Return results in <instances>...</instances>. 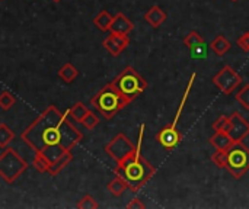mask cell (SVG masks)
Listing matches in <instances>:
<instances>
[{"instance_id":"6da1fadb","label":"cell","mask_w":249,"mask_h":209,"mask_svg":"<svg viewBox=\"0 0 249 209\" xmlns=\"http://www.w3.org/2000/svg\"><path fill=\"white\" fill-rule=\"evenodd\" d=\"M20 140L34 153L51 145H63L66 150H73L83 140V134L67 119L66 113H61L57 106L51 105L22 131Z\"/></svg>"},{"instance_id":"7a4b0ae2","label":"cell","mask_w":249,"mask_h":209,"mask_svg":"<svg viewBox=\"0 0 249 209\" xmlns=\"http://www.w3.org/2000/svg\"><path fill=\"white\" fill-rule=\"evenodd\" d=\"M146 125H140L139 131V140L136 144V151L124 159L123 161L117 163V167L114 169V173L117 176H121L127 183L128 189L133 193H139L142 188L155 176L156 169L142 156V144H143V134H144Z\"/></svg>"},{"instance_id":"3957f363","label":"cell","mask_w":249,"mask_h":209,"mask_svg":"<svg viewBox=\"0 0 249 209\" xmlns=\"http://www.w3.org/2000/svg\"><path fill=\"white\" fill-rule=\"evenodd\" d=\"M131 103L130 99H127L114 84L112 81L104 86L93 97H90V105L105 118L112 119L121 109L128 106Z\"/></svg>"},{"instance_id":"277c9868","label":"cell","mask_w":249,"mask_h":209,"mask_svg":"<svg viewBox=\"0 0 249 209\" xmlns=\"http://www.w3.org/2000/svg\"><path fill=\"white\" fill-rule=\"evenodd\" d=\"M196 79H197V73H193V74H191V79L188 80L187 89H185V92H184V95H182V99H181V102H179L178 111H177V113H175V116H174V121H172L168 127L162 128V129L156 134V141H158L165 150H168V151H172V150L181 143V140H182V135H181V132L178 131V122H179V119H181L182 111H184V108H185L187 99H188V96H190V93H191V89H193V86H194V83H196Z\"/></svg>"},{"instance_id":"5b68a950","label":"cell","mask_w":249,"mask_h":209,"mask_svg":"<svg viewBox=\"0 0 249 209\" xmlns=\"http://www.w3.org/2000/svg\"><path fill=\"white\" fill-rule=\"evenodd\" d=\"M112 84L131 102L139 97L146 89H147V81L144 77H142L139 74V71L136 68H133L131 65L125 67L114 80Z\"/></svg>"},{"instance_id":"8992f818","label":"cell","mask_w":249,"mask_h":209,"mask_svg":"<svg viewBox=\"0 0 249 209\" xmlns=\"http://www.w3.org/2000/svg\"><path fill=\"white\" fill-rule=\"evenodd\" d=\"M28 169V163L15 150L6 147L0 154V177L6 183H15Z\"/></svg>"},{"instance_id":"52a82bcc","label":"cell","mask_w":249,"mask_h":209,"mask_svg":"<svg viewBox=\"0 0 249 209\" xmlns=\"http://www.w3.org/2000/svg\"><path fill=\"white\" fill-rule=\"evenodd\" d=\"M226 170L239 180L249 172V148L244 143H236L228 150Z\"/></svg>"},{"instance_id":"ba28073f","label":"cell","mask_w":249,"mask_h":209,"mask_svg":"<svg viewBox=\"0 0 249 209\" xmlns=\"http://www.w3.org/2000/svg\"><path fill=\"white\" fill-rule=\"evenodd\" d=\"M212 81L214 83V86L226 96L232 95L242 83H244V79L242 76L231 65H225L213 79Z\"/></svg>"},{"instance_id":"9c48e42d","label":"cell","mask_w":249,"mask_h":209,"mask_svg":"<svg viewBox=\"0 0 249 209\" xmlns=\"http://www.w3.org/2000/svg\"><path fill=\"white\" fill-rule=\"evenodd\" d=\"M136 151V145L131 143V140L120 132L117 134L107 145H105V153L108 154V157H111L115 163L123 161L124 159H127L128 156H131Z\"/></svg>"},{"instance_id":"30bf717a","label":"cell","mask_w":249,"mask_h":209,"mask_svg":"<svg viewBox=\"0 0 249 209\" xmlns=\"http://www.w3.org/2000/svg\"><path fill=\"white\" fill-rule=\"evenodd\" d=\"M233 143H242L249 135V122L239 113L233 112L231 115V128L228 131Z\"/></svg>"},{"instance_id":"8fae6325","label":"cell","mask_w":249,"mask_h":209,"mask_svg":"<svg viewBox=\"0 0 249 209\" xmlns=\"http://www.w3.org/2000/svg\"><path fill=\"white\" fill-rule=\"evenodd\" d=\"M102 45L111 55L117 57L130 45V38H128V35L109 32V35L104 39Z\"/></svg>"},{"instance_id":"7c38bea8","label":"cell","mask_w":249,"mask_h":209,"mask_svg":"<svg viewBox=\"0 0 249 209\" xmlns=\"http://www.w3.org/2000/svg\"><path fill=\"white\" fill-rule=\"evenodd\" d=\"M133 29H134V23H133L124 13H117V15L114 16V19H112L109 32L128 35Z\"/></svg>"},{"instance_id":"4fadbf2b","label":"cell","mask_w":249,"mask_h":209,"mask_svg":"<svg viewBox=\"0 0 249 209\" xmlns=\"http://www.w3.org/2000/svg\"><path fill=\"white\" fill-rule=\"evenodd\" d=\"M168 15L160 9V6L155 4L152 6L146 13H144V20L152 26V28H159L165 20H166Z\"/></svg>"},{"instance_id":"5bb4252c","label":"cell","mask_w":249,"mask_h":209,"mask_svg":"<svg viewBox=\"0 0 249 209\" xmlns=\"http://www.w3.org/2000/svg\"><path fill=\"white\" fill-rule=\"evenodd\" d=\"M210 144L217 148V150H229L235 143L233 140L231 138V135L228 132H223V131H216L212 137H210Z\"/></svg>"},{"instance_id":"9a60e30c","label":"cell","mask_w":249,"mask_h":209,"mask_svg":"<svg viewBox=\"0 0 249 209\" xmlns=\"http://www.w3.org/2000/svg\"><path fill=\"white\" fill-rule=\"evenodd\" d=\"M209 48H210L216 55L223 57V55H226V54L231 51L232 44H231V41H229L225 35H217V36L210 42Z\"/></svg>"},{"instance_id":"2e32d148","label":"cell","mask_w":249,"mask_h":209,"mask_svg":"<svg viewBox=\"0 0 249 209\" xmlns=\"http://www.w3.org/2000/svg\"><path fill=\"white\" fill-rule=\"evenodd\" d=\"M71 161H73V153H71V150H70V151L64 153L58 160H55L54 163L50 164L48 173H50L51 176H57V175H58L64 167H67Z\"/></svg>"},{"instance_id":"e0dca14e","label":"cell","mask_w":249,"mask_h":209,"mask_svg":"<svg viewBox=\"0 0 249 209\" xmlns=\"http://www.w3.org/2000/svg\"><path fill=\"white\" fill-rule=\"evenodd\" d=\"M112 19H114V16H112L108 10L104 9V10H101V12L93 17V25H95L99 31L108 32V31L111 29Z\"/></svg>"},{"instance_id":"ac0fdd59","label":"cell","mask_w":249,"mask_h":209,"mask_svg":"<svg viewBox=\"0 0 249 209\" xmlns=\"http://www.w3.org/2000/svg\"><path fill=\"white\" fill-rule=\"evenodd\" d=\"M107 189H108V192H109L112 196L118 198V196H121V195L128 189V183H127L121 176H117V175H115V177L107 185Z\"/></svg>"},{"instance_id":"d6986e66","label":"cell","mask_w":249,"mask_h":209,"mask_svg":"<svg viewBox=\"0 0 249 209\" xmlns=\"http://www.w3.org/2000/svg\"><path fill=\"white\" fill-rule=\"evenodd\" d=\"M57 74H58V77L63 80V81H66V83H73L74 81V79L79 76V70L71 64V63H66L58 71H57Z\"/></svg>"},{"instance_id":"ffe728a7","label":"cell","mask_w":249,"mask_h":209,"mask_svg":"<svg viewBox=\"0 0 249 209\" xmlns=\"http://www.w3.org/2000/svg\"><path fill=\"white\" fill-rule=\"evenodd\" d=\"M88 112H89V109H88L82 102H77V103H74L69 111H66V115L70 116V118H73L76 122L82 124V121H83V118L88 115Z\"/></svg>"},{"instance_id":"44dd1931","label":"cell","mask_w":249,"mask_h":209,"mask_svg":"<svg viewBox=\"0 0 249 209\" xmlns=\"http://www.w3.org/2000/svg\"><path fill=\"white\" fill-rule=\"evenodd\" d=\"M15 132L13 129H10V127H7L6 124H0V148H6L9 147V144L15 140Z\"/></svg>"},{"instance_id":"7402d4cb","label":"cell","mask_w":249,"mask_h":209,"mask_svg":"<svg viewBox=\"0 0 249 209\" xmlns=\"http://www.w3.org/2000/svg\"><path fill=\"white\" fill-rule=\"evenodd\" d=\"M204 44V38L197 32V31H191L190 33H187L184 36V45L188 48V49H193L198 45Z\"/></svg>"},{"instance_id":"603a6c76","label":"cell","mask_w":249,"mask_h":209,"mask_svg":"<svg viewBox=\"0 0 249 209\" xmlns=\"http://www.w3.org/2000/svg\"><path fill=\"white\" fill-rule=\"evenodd\" d=\"M212 161L217 169H226L228 167V150L214 148V153L212 154Z\"/></svg>"},{"instance_id":"cb8c5ba5","label":"cell","mask_w":249,"mask_h":209,"mask_svg":"<svg viewBox=\"0 0 249 209\" xmlns=\"http://www.w3.org/2000/svg\"><path fill=\"white\" fill-rule=\"evenodd\" d=\"M34 160H32V166L39 172V173H48V167H50V161L47 160V157L42 153H34Z\"/></svg>"},{"instance_id":"d4e9b609","label":"cell","mask_w":249,"mask_h":209,"mask_svg":"<svg viewBox=\"0 0 249 209\" xmlns=\"http://www.w3.org/2000/svg\"><path fill=\"white\" fill-rule=\"evenodd\" d=\"M16 103V97L9 92V90H3L0 93V109L3 111H10Z\"/></svg>"},{"instance_id":"484cf974","label":"cell","mask_w":249,"mask_h":209,"mask_svg":"<svg viewBox=\"0 0 249 209\" xmlns=\"http://www.w3.org/2000/svg\"><path fill=\"white\" fill-rule=\"evenodd\" d=\"M235 100H236L245 111H249V83H247V84L235 95Z\"/></svg>"},{"instance_id":"4316f807","label":"cell","mask_w":249,"mask_h":209,"mask_svg":"<svg viewBox=\"0 0 249 209\" xmlns=\"http://www.w3.org/2000/svg\"><path fill=\"white\" fill-rule=\"evenodd\" d=\"M229 128H231V116H228V115H222V116H219V118L213 122V129H214V132H216V131L228 132Z\"/></svg>"},{"instance_id":"83f0119b","label":"cell","mask_w":249,"mask_h":209,"mask_svg":"<svg viewBox=\"0 0 249 209\" xmlns=\"http://www.w3.org/2000/svg\"><path fill=\"white\" fill-rule=\"evenodd\" d=\"M79 209H98L99 204L95 201V198L92 195H85L76 205Z\"/></svg>"},{"instance_id":"f1b7e54d","label":"cell","mask_w":249,"mask_h":209,"mask_svg":"<svg viewBox=\"0 0 249 209\" xmlns=\"http://www.w3.org/2000/svg\"><path fill=\"white\" fill-rule=\"evenodd\" d=\"M98 124H99V118H98V115L93 113L92 111H89L88 115H86V116L83 118V121H82V125L86 127L88 129H95V128L98 127Z\"/></svg>"},{"instance_id":"f546056e","label":"cell","mask_w":249,"mask_h":209,"mask_svg":"<svg viewBox=\"0 0 249 209\" xmlns=\"http://www.w3.org/2000/svg\"><path fill=\"white\" fill-rule=\"evenodd\" d=\"M209 49H210V48H209V47L206 45V42H204V44H201V45H198V47H196V48H193V49H190V51H191V55H193L194 58L203 60V58L207 57Z\"/></svg>"},{"instance_id":"4dcf8cb0","label":"cell","mask_w":249,"mask_h":209,"mask_svg":"<svg viewBox=\"0 0 249 209\" xmlns=\"http://www.w3.org/2000/svg\"><path fill=\"white\" fill-rule=\"evenodd\" d=\"M236 45H238L242 51L249 52V31L244 32V33L236 39Z\"/></svg>"},{"instance_id":"1f68e13d","label":"cell","mask_w":249,"mask_h":209,"mask_svg":"<svg viewBox=\"0 0 249 209\" xmlns=\"http://www.w3.org/2000/svg\"><path fill=\"white\" fill-rule=\"evenodd\" d=\"M146 208V205L139 199V198H134V199H131L128 204H127V209H144Z\"/></svg>"},{"instance_id":"d6a6232c","label":"cell","mask_w":249,"mask_h":209,"mask_svg":"<svg viewBox=\"0 0 249 209\" xmlns=\"http://www.w3.org/2000/svg\"><path fill=\"white\" fill-rule=\"evenodd\" d=\"M53 1H57V3H58V1H61V0H53Z\"/></svg>"},{"instance_id":"836d02e7","label":"cell","mask_w":249,"mask_h":209,"mask_svg":"<svg viewBox=\"0 0 249 209\" xmlns=\"http://www.w3.org/2000/svg\"><path fill=\"white\" fill-rule=\"evenodd\" d=\"M231 1H239V0H231Z\"/></svg>"}]
</instances>
